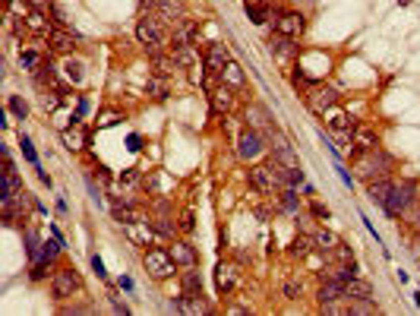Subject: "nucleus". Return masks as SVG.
Here are the masks:
<instances>
[{"label":"nucleus","mask_w":420,"mask_h":316,"mask_svg":"<svg viewBox=\"0 0 420 316\" xmlns=\"http://www.w3.org/2000/svg\"><path fill=\"white\" fill-rule=\"evenodd\" d=\"M313 244H316V250H319V253H332L341 241L329 231V228H316V231H313Z\"/></svg>","instance_id":"obj_24"},{"label":"nucleus","mask_w":420,"mask_h":316,"mask_svg":"<svg viewBox=\"0 0 420 316\" xmlns=\"http://www.w3.org/2000/svg\"><path fill=\"white\" fill-rule=\"evenodd\" d=\"M79 288H82V281L76 275V269H57L51 275V294H54V301H70Z\"/></svg>","instance_id":"obj_8"},{"label":"nucleus","mask_w":420,"mask_h":316,"mask_svg":"<svg viewBox=\"0 0 420 316\" xmlns=\"http://www.w3.org/2000/svg\"><path fill=\"white\" fill-rule=\"evenodd\" d=\"M92 269L98 272V278H108V272H105V262H101L98 256H92Z\"/></svg>","instance_id":"obj_46"},{"label":"nucleus","mask_w":420,"mask_h":316,"mask_svg":"<svg viewBox=\"0 0 420 316\" xmlns=\"http://www.w3.org/2000/svg\"><path fill=\"white\" fill-rule=\"evenodd\" d=\"M180 313H209V304L202 301V291H183L177 301Z\"/></svg>","instance_id":"obj_16"},{"label":"nucleus","mask_w":420,"mask_h":316,"mask_svg":"<svg viewBox=\"0 0 420 316\" xmlns=\"http://www.w3.org/2000/svg\"><path fill=\"white\" fill-rule=\"evenodd\" d=\"M73 38H76V35H70L66 29H51V35H48L51 48H54L57 54H70V51L76 48V45H73Z\"/></svg>","instance_id":"obj_23"},{"label":"nucleus","mask_w":420,"mask_h":316,"mask_svg":"<svg viewBox=\"0 0 420 316\" xmlns=\"http://www.w3.org/2000/svg\"><path fill=\"white\" fill-rule=\"evenodd\" d=\"M392 187H395V184H392L389 177H376V181L366 184V196H370L373 202H379V206H385V199H389Z\"/></svg>","instance_id":"obj_19"},{"label":"nucleus","mask_w":420,"mask_h":316,"mask_svg":"<svg viewBox=\"0 0 420 316\" xmlns=\"http://www.w3.org/2000/svg\"><path fill=\"white\" fill-rule=\"evenodd\" d=\"M379 307H376L373 297H357V301H351V313L354 316H373Z\"/></svg>","instance_id":"obj_33"},{"label":"nucleus","mask_w":420,"mask_h":316,"mask_svg":"<svg viewBox=\"0 0 420 316\" xmlns=\"http://www.w3.org/2000/svg\"><path fill=\"white\" fill-rule=\"evenodd\" d=\"M25 25H29L32 35H51V29H54V25L48 22V13L41 10V6H32V10H29V16H25Z\"/></svg>","instance_id":"obj_17"},{"label":"nucleus","mask_w":420,"mask_h":316,"mask_svg":"<svg viewBox=\"0 0 420 316\" xmlns=\"http://www.w3.org/2000/svg\"><path fill=\"white\" fill-rule=\"evenodd\" d=\"M177 225H180V231H183V234H193V228H196V215H193V209H186L183 215H180Z\"/></svg>","instance_id":"obj_40"},{"label":"nucleus","mask_w":420,"mask_h":316,"mask_svg":"<svg viewBox=\"0 0 420 316\" xmlns=\"http://www.w3.org/2000/svg\"><path fill=\"white\" fill-rule=\"evenodd\" d=\"M221 82L231 85V89H237V92H243V89H246V73H243V66H240L237 61H231L225 70H221Z\"/></svg>","instance_id":"obj_18"},{"label":"nucleus","mask_w":420,"mask_h":316,"mask_svg":"<svg viewBox=\"0 0 420 316\" xmlns=\"http://www.w3.org/2000/svg\"><path fill=\"white\" fill-rule=\"evenodd\" d=\"M76 114H79V117L89 114V101H85V98H79V108H76Z\"/></svg>","instance_id":"obj_49"},{"label":"nucleus","mask_w":420,"mask_h":316,"mask_svg":"<svg viewBox=\"0 0 420 316\" xmlns=\"http://www.w3.org/2000/svg\"><path fill=\"white\" fill-rule=\"evenodd\" d=\"M246 181L256 193H265V196H275L281 187H285V174H281V165L272 158V165H253L246 171Z\"/></svg>","instance_id":"obj_3"},{"label":"nucleus","mask_w":420,"mask_h":316,"mask_svg":"<svg viewBox=\"0 0 420 316\" xmlns=\"http://www.w3.org/2000/svg\"><path fill=\"white\" fill-rule=\"evenodd\" d=\"M145 92H149L155 101H165L168 98V76H149V82H145Z\"/></svg>","instance_id":"obj_29"},{"label":"nucleus","mask_w":420,"mask_h":316,"mask_svg":"<svg viewBox=\"0 0 420 316\" xmlns=\"http://www.w3.org/2000/svg\"><path fill=\"white\" fill-rule=\"evenodd\" d=\"M246 126H253L256 133H262V139H265V136H269L272 130H275V124H272L269 111H265L262 105H250V108H246Z\"/></svg>","instance_id":"obj_13"},{"label":"nucleus","mask_w":420,"mask_h":316,"mask_svg":"<svg viewBox=\"0 0 420 316\" xmlns=\"http://www.w3.org/2000/svg\"><path fill=\"white\" fill-rule=\"evenodd\" d=\"M183 291H199V278H196V272H190V269L183 272Z\"/></svg>","instance_id":"obj_42"},{"label":"nucleus","mask_w":420,"mask_h":316,"mask_svg":"<svg viewBox=\"0 0 420 316\" xmlns=\"http://www.w3.org/2000/svg\"><path fill=\"white\" fill-rule=\"evenodd\" d=\"M313 250H316L313 234H310V237H294V244H291V256H300V259H303V256H310Z\"/></svg>","instance_id":"obj_34"},{"label":"nucleus","mask_w":420,"mask_h":316,"mask_svg":"<svg viewBox=\"0 0 420 316\" xmlns=\"http://www.w3.org/2000/svg\"><path fill=\"white\" fill-rule=\"evenodd\" d=\"M149 225H152V231L155 234H161V237H174V231H177V221L174 218H168V215H155V218H149Z\"/></svg>","instance_id":"obj_31"},{"label":"nucleus","mask_w":420,"mask_h":316,"mask_svg":"<svg viewBox=\"0 0 420 316\" xmlns=\"http://www.w3.org/2000/svg\"><path fill=\"white\" fill-rule=\"evenodd\" d=\"M209 101H212V108H215V111L231 114V111L237 108V89H231V85H225V82L218 79V85L209 92Z\"/></svg>","instance_id":"obj_12"},{"label":"nucleus","mask_w":420,"mask_h":316,"mask_svg":"<svg viewBox=\"0 0 420 316\" xmlns=\"http://www.w3.org/2000/svg\"><path fill=\"white\" fill-rule=\"evenodd\" d=\"M149 57H152V66H155V73H158V76H168V79H171V76H174V73L180 70V66H177V57H174V51H171V54H161V51H158V54H149Z\"/></svg>","instance_id":"obj_21"},{"label":"nucleus","mask_w":420,"mask_h":316,"mask_svg":"<svg viewBox=\"0 0 420 316\" xmlns=\"http://www.w3.org/2000/svg\"><path fill=\"white\" fill-rule=\"evenodd\" d=\"M329 256H332V262H354V250H351L348 244H338Z\"/></svg>","instance_id":"obj_35"},{"label":"nucleus","mask_w":420,"mask_h":316,"mask_svg":"<svg viewBox=\"0 0 420 316\" xmlns=\"http://www.w3.org/2000/svg\"><path fill=\"white\" fill-rule=\"evenodd\" d=\"M246 16H250V19L256 22V25H265L272 19V10H269V3H253V0H246Z\"/></svg>","instance_id":"obj_30"},{"label":"nucleus","mask_w":420,"mask_h":316,"mask_svg":"<svg viewBox=\"0 0 420 316\" xmlns=\"http://www.w3.org/2000/svg\"><path fill=\"white\" fill-rule=\"evenodd\" d=\"M300 294H303V281H300V278H288L285 281V297H288V301H297Z\"/></svg>","instance_id":"obj_36"},{"label":"nucleus","mask_w":420,"mask_h":316,"mask_svg":"<svg viewBox=\"0 0 420 316\" xmlns=\"http://www.w3.org/2000/svg\"><path fill=\"white\" fill-rule=\"evenodd\" d=\"M354 146H357V152L376 149L379 146V133H376L370 124H354Z\"/></svg>","instance_id":"obj_14"},{"label":"nucleus","mask_w":420,"mask_h":316,"mask_svg":"<svg viewBox=\"0 0 420 316\" xmlns=\"http://www.w3.org/2000/svg\"><path fill=\"white\" fill-rule=\"evenodd\" d=\"M142 266L158 281H165V278H171L177 272V262H174V256H171V250H161V247H152V250L142 253Z\"/></svg>","instance_id":"obj_6"},{"label":"nucleus","mask_w":420,"mask_h":316,"mask_svg":"<svg viewBox=\"0 0 420 316\" xmlns=\"http://www.w3.org/2000/svg\"><path fill=\"white\" fill-rule=\"evenodd\" d=\"M63 79L73 82V85H82L85 82V66L79 61H73V57H66L63 61Z\"/></svg>","instance_id":"obj_28"},{"label":"nucleus","mask_w":420,"mask_h":316,"mask_svg":"<svg viewBox=\"0 0 420 316\" xmlns=\"http://www.w3.org/2000/svg\"><path fill=\"white\" fill-rule=\"evenodd\" d=\"M310 209H313V215H316V218H329V209H325L322 202H310Z\"/></svg>","instance_id":"obj_45"},{"label":"nucleus","mask_w":420,"mask_h":316,"mask_svg":"<svg viewBox=\"0 0 420 316\" xmlns=\"http://www.w3.org/2000/svg\"><path fill=\"white\" fill-rule=\"evenodd\" d=\"M136 181H139V171H136V168H130V171H123V174H120V184H123V187H133Z\"/></svg>","instance_id":"obj_43"},{"label":"nucleus","mask_w":420,"mask_h":316,"mask_svg":"<svg viewBox=\"0 0 420 316\" xmlns=\"http://www.w3.org/2000/svg\"><path fill=\"white\" fill-rule=\"evenodd\" d=\"M171 256H174V262H177V266H183V269H193L196 266V250L186 241H174Z\"/></svg>","instance_id":"obj_20"},{"label":"nucleus","mask_w":420,"mask_h":316,"mask_svg":"<svg viewBox=\"0 0 420 316\" xmlns=\"http://www.w3.org/2000/svg\"><path fill=\"white\" fill-rule=\"evenodd\" d=\"M303 101L316 117H325L332 108H338V92L332 89V85H325V82H313L310 89L303 92Z\"/></svg>","instance_id":"obj_5"},{"label":"nucleus","mask_w":420,"mask_h":316,"mask_svg":"<svg viewBox=\"0 0 420 316\" xmlns=\"http://www.w3.org/2000/svg\"><path fill=\"white\" fill-rule=\"evenodd\" d=\"M202 63H205V70H212V73H218L231 63V51L228 45H221V41H209L205 45V54H202Z\"/></svg>","instance_id":"obj_11"},{"label":"nucleus","mask_w":420,"mask_h":316,"mask_svg":"<svg viewBox=\"0 0 420 316\" xmlns=\"http://www.w3.org/2000/svg\"><path fill=\"white\" fill-rule=\"evenodd\" d=\"M345 294L351 297V301H357V297H373V288H370V281H366V278L354 275L351 281H345Z\"/></svg>","instance_id":"obj_25"},{"label":"nucleus","mask_w":420,"mask_h":316,"mask_svg":"<svg viewBox=\"0 0 420 316\" xmlns=\"http://www.w3.org/2000/svg\"><path fill=\"white\" fill-rule=\"evenodd\" d=\"M234 281H237V275H234V266H231V262H218V269H215V288H218L221 294H231Z\"/></svg>","instance_id":"obj_22"},{"label":"nucleus","mask_w":420,"mask_h":316,"mask_svg":"<svg viewBox=\"0 0 420 316\" xmlns=\"http://www.w3.org/2000/svg\"><path fill=\"white\" fill-rule=\"evenodd\" d=\"M401 218H408V221H411V228H420V196H417L414 202H411V209H408Z\"/></svg>","instance_id":"obj_39"},{"label":"nucleus","mask_w":420,"mask_h":316,"mask_svg":"<svg viewBox=\"0 0 420 316\" xmlns=\"http://www.w3.org/2000/svg\"><path fill=\"white\" fill-rule=\"evenodd\" d=\"M19 146H22V155H25V161H29V165H35V168H38V155H35V149H32V139H29V136H25V133H22Z\"/></svg>","instance_id":"obj_38"},{"label":"nucleus","mask_w":420,"mask_h":316,"mask_svg":"<svg viewBox=\"0 0 420 316\" xmlns=\"http://www.w3.org/2000/svg\"><path fill=\"white\" fill-rule=\"evenodd\" d=\"M275 199H278V206L285 212H300V199H297L294 187H281V190L275 193Z\"/></svg>","instance_id":"obj_32"},{"label":"nucleus","mask_w":420,"mask_h":316,"mask_svg":"<svg viewBox=\"0 0 420 316\" xmlns=\"http://www.w3.org/2000/svg\"><path fill=\"white\" fill-rule=\"evenodd\" d=\"M126 142H130V152H139V149H142V139H139V136H130Z\"/></svg>","instance_id":"obj_48"},{"label":"nucleus","mask_w":420,"mask_h":316,"mask_svg":"<svg viewBox=\"0 0 420 316\" xmlns=\"http://www.w3.org/2000/svg\"><path fill=\"white\" fill-rule=\"evenodd\" d=\"M275 32H281V35H288V38H300L306 32V16L297 13V10H285L275 19Z\"/></svg>","instance_id":"obj_10"},{"label":"nucleus","mask_w":420,"mask_h":316,"mask_svg":"<svg viewBox=\"0 0 420 316\" xmlns=\"http://www.w3.org/2000/svg\"><path fill=\"white\" fill-rule=\"evenodd\" d=\"M85 142H89V133H85V126H82L79 121L63 130V146L70 149V152H82V149H85Z\"/></svg>","instance_id":"obj_15"},{"label":"nucleus","mask_w":420,"mask_h":316,"mask_svg":"<svg viewBox=\"0 0 420 316\" xmlns=\"http://www.w3.org/2000/svg\"><path fill=\"white\" fill-rule=\"evenodd\" d=\"M123 121V114L120 111H105V114H98V124L101 126H114V124H120Z\"/></svg>","instance_id":"obj_41"},{"label":"nucleus","mask_w":420,"mask_h":316,"mask_svg":"<svg viewBox=\"0 0 420 316\" xmlns=\"http://www.w3.org/2000/svg\"><path fill=\"white\" fill-rule=\"evenodd\" d=\"M117 285H120V288H123V291H133V288H136L130 275H120V281H117Z\"/></svg>","instance_id":"obj_47"},{"label":"nucleus","mask_w":420,"mask_h":316,"mask_svg":"<svg viewBox=\"0 0 420 316\" xmlns=\"http://www.w3.org/2000/svg\"><path fill=\"white\" fill-rule=\"evenodd\" d=\"M265 152V139H262V133H256L253 126H246V130H240L237 136V155L243 158V161H256Z\"/></svg>","instance_id":"obj_9"},{"label":"nucleus","mask_w":420,"mask_h":316,"mask_svg":"<svg viewBox=\"0 0 420 316\" xmlns=\"http://www.w3.org/2000/svg\"><path fill=\"white\" fill-rule=\"evenodd\" d=\"M325 126L329 130H354V121H351V114H345V111H338V108H332L329 114L322 117Z\"/></svg>","instance_id":"obj_26"},{"label":"nucleus","mask_w":420,"mask_h":316,"mask_svg":"<svg viewBox=\"0 0 420 316\" xmlns=\"http://www.w3.org/2000/svg\"><path fill=\"white\" fill-rule=\"evenodd\" d=\"M351 168H354V174L363 184H370V181H376V177H389L392 174V158H389V152H385L382 146H376V149L357 152Z\"/></svg>","instance_id":"obj_1"},{"label":"nucleus","mask_w":420,"mask_h":316,"mask_svg":"<svg viewBox=\"0 0 420 316\" xmlns=\"http://www.w3.org/2000/svg\"><path fill=\"white\" fill-rule=\"evenodd\" d=\"M335 171H338V177H341V184H345V187H351V184H354V181H351V174H348V168L341 165V161L335 165Z\"/></svg>","instance_id":"obj_44"},{"label":"nucleus","mask_w":420,"mask_h":316,"mask_svg":"<svg viewBox=\"0 0 420 316\" xmlns=\"http://www.w3.org/2000/svg\"><path fill=\"white\" fill-rule=\"evenodd\" d=\"M6 105H10V111H13L16 117H19V121H25V114H29V105H25L19 95H10V98H6Z\"/></svg>","instance_id":"obj_37"},{"label":"nucleus","mask_w":420,"mask_h":316,"mask_svg":"<svg viewBox=\"0 0 420 316\" xmlns=\"http://www.w3.org/2000/svg\"><path fill=\"white\" fill-rule=\"evenodd\" d=\"M41 63H45V54L35 51V48H25L22 54H19V66H22V70H29V73H38Z\"/></svg>","instance_id":"obj_27"},{"label":"nucleus","mask_w":420,"mask_h":316,"mask_svg":"<svg viewBox=\"0 0 420 316\" xmlns=\"http://www.w3.org/2000/svg\"><path fill=\"white\" fill-rule=\"evenodd\" d=\"M136 38H139V45H145L149 54H158V51L168 45V32H165L161 16L155 10L139 16V22H136Z\"/></svg>","instance_id":"obj_2"},{"label":"nucleus","mask_w":420,"mask_h":316,"mask_svg":"<svg viewBox=\"0 0 420 316\" xmlns=\"http://www.w3.org/2000/svg\"><path fill=\"white\" fill-rule=\"evenodd\" d=\"M417 199V190H414V184L411 181H401V184H395L392 187V193H389V199H385V212H389L392 218H401L405 212L411 209V202Z\"/></svg>","instance_id":"obj_7"},{"label":"nucleus","mask_w":420,"mask_h":316,"mask_svg":"<svg viewBox=\"0 0 420 316\" xmlns=\"http://www.w3.org/2000/svg\"><path fill=\"white\" fill-rule=\"evenodd\" d=\"M269 51H272V57H275V63H278L281 73H291V70L297 66L300 45H294V38H288V35H281V32H275V35L269 38Z\"/></svg>","instance_id":"obj_4"}]
</instances>
